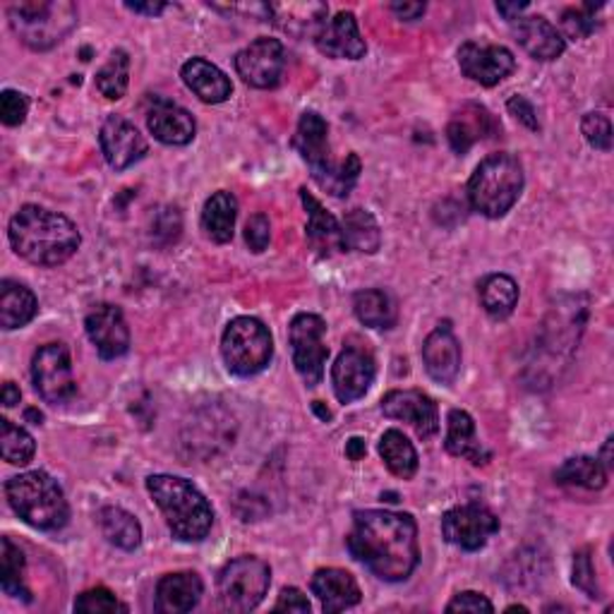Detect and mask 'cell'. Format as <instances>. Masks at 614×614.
Masks as SVG:
<instances>
[{
	"mask_svg": "<svg viewBox=\"0 0 614 614\" xmlns=\"http://www.w3.org/2000/svg\"><path fill=\"white\" fill-rule=\"evenodd\" d=\"M612 444H614V440L612 437H607V442H605V446H603V452H600V464H603L607 470H612L614 468V461H612Z\"/></svg>",
	"mask_w": 614,
	"mask_h": 614,
	"instance_id": "obj_56",
	"label": "cell"
},
{
	"mask_svg": "<svg viewBox=\"0 0 614 614\" xmlns=\"http://www.w3.org/2000/svg\"><path fill=\"white\" fill-rule=\"evenodd\" d=\"M300 200L307 212V226H305L307 242H310L322 258H331L337 250H345L341 226L334 219V214H329L322 204H319V200L312 197L305 187L300 190Z\"/></svg>",
	"mask_w": 614,
	"mask_h": 614,
	"instance_id": "obj_26",
	"label": "cell"
},
{
	"mask_svg": "<svg viewBox=\"0 0 614 614\" xmlns=\"http://www.w3.org/2000/svg\"><path fill=\"white\" fill-rule=\"evenodd\" d=\"M581 133L585 143L593 149L610 151L612 149V123L603 113H585L581 121Z\"/></svg>",
	"mask_w": 614,
	"mask_h": 614,
	"instance_id": "obj_44",
	"label": "cell"
},
{
	"mask_svg": "<svg viewBox=\"0 0 614 614\" xmlns=\"http://www.w3.org/2000/svg\"><path fill=\"white\" fill-rule=\"evenodd\" d=\"M204 593V583L195 571L166 573L157 583V612L161 614H185L195 610Z\"/></svg>",
	"mask_w": 614,
	"mask_h": 614,
	"instance_id": "obj_25",
	"label": "cell"
},
{
	"mask_svg": "<svg viewBox=\"0 0 614 614\" xmlns=\"http://www.w3.org/2000/svg\"><path fill=\"white\" fill-rule=\"evenodd\" d=\"M499 130H502V125L492 118L488 109L468 104L454 115L450 125H446V139H450V145L456 154H466L473 145L480 143V139L488 135H497Z\"/></svg>",
	"mask_w": 614,
	"mask_h": 614,
	"instance_id": "obj_24",
	"label": "cell"
},
{
	"mask_svg": "<svg viewBox=\"0 0 614 614\" xmlns=\"http://www.w3.org/2000/svg\"><path fill=\"white\" fill-rule=\"evenodd\" d=\"M310 600L298 588H284L281 591L274 612H300V614H310Z\"/></svg>",
	"mask_w": 614,
	"mask_h": 614,
	"instance_id": "obj_49",
	"label": "cell"
},
{
	"mask_svg": "<svg viewBox=\"0 0 614 614\" xmlns=\"http://www.w3.org/2000/svg\"><path fill=\"white\" fill-rule=\"evenodd\" d=\"M375 357L363 349H343L331 367V384L341 403L363 399L375 382Z\"/></svg>",
	"mask_w": 614,
	"mask_h": 614,
	"instance_id": "obj_17",
	"label": "cell"
},
{
	"mask_svg": "<svg viewBox=\"0 0 614 614\" xmlns=\"http://www.w3.org/2000/svg\"><path fill=\"white\" fill-rule=\"evenodd\" d=\"M183 82L204 104H224V101L234 92L228 77L214 66V62L204 58H190L181 70Z\"/></svg>",
	"mask_w": 614,
	"mask_h": 614,
	"instance_id": "obj_27",
	"label": "cell"
},
{
	"mask_svg": "<svg viewBox=\"0 0 614 614\" xmlns=\"http://www.w3.org/2000/svg\"><path fill=\"white\" fill-rule=\"evenodd\" d=\"M523 10H528V3H497V12L509 22L519 20Z\"/></svg>",
	"mask_w": 614,
	"mask_h": 614,
	"instance_id": "obj_52",
	"label": "cell"
},
{
	"mask_svg": "<svg viewBox=\"0 0 614 614\" xmlns=\"http://www.w3.org/2000/svg\"><path fill=\"white\" fill-rule=\"evenodd\" d=\"M607 468L600 464V458L593 456H573L567 458L555 470L557 485H565V488H581L588 492L603 490L607 485Z\"/></svg>",
	"mask_w": 614,
	"mask_h": 614,
	"instance_id": "obj_31",
	"label": "cell"
},
{
	"mask_svg": "<svg viewBox=\"0 0 614 614\" xmlns=\"http://www.w3.org/2000/svg\"><path fill=\"white\" fill-rule=\"evenodd\" d=\"M77 5L70 0H24L8 8L12 32L32 50H48L77 27Z\"/></svg>",
	"mask_w": 614,
	"mask_h": 614,
	"instance_id": "obj_7",
	"label": "cell"
},
{
	"mask_svg": "<svg viewBox=\"0 0 614 614\" xmlns=\"http://www.w3.org/2000/svg\"><path fill=\"white\" fill-rule=\"evenodd\" d=\"M221 355L228 373L238 377L258 375L274 355L272 334H269V329L260 319L236 317L224 331Z\"/></svg>",
	"mask_w": 614,
	"mask_h": 614,
	"instance_id": "obj_8",
	"label": "cell"
},
{
	"mask_svg": "<svg viewBox=\"0 0 614 614\" xmlns=\"http://www.w3.org/2000/svg\"><path fill=\"white\" fill-rule=\"evenodd\" d=\"M127 10H133V12H139V15H161V12L166 10V3H125Z\"/></svg>",
	"mask_w": 614,
	"mask_h": 614,
	"instance_id": "obj_54",
	"label": "cell"
},
{
	"mask_svg": "<svg viewBox=\"0 0 614 614\" xmlns=\"http://www.w3.org/2000/svg\"><path fill=\"white\" fill-rule=\"evenodd\" d=\"M353 310H355V317L361 319L365 327H373V329H389L396 322L394 300L389 293H384L379 288L355 293Z\"/></svg>",
	"mask_w": 614,
	"mask_h": 614,
	"instance_id": "obj_36",
	"label": "cell"
},
{
	"mask_svg": "<svg viewBox=\"0 0 614 614\" xmlns=\"http://www.w3.org/2000/svg\"><path fill=\"white\" fill-rule=\"evenodd\" d=\"M286 54L278 38L260 36L236 56V70L242 82L254 89H272L284 75Z\"/></svg>",
	"mask_w": 614,
	"mask_h": 614,
	"instance_id": "obj_13",
	"label": "cell"
},
{
	"mask_svg": "<svg viewBox=\"0 0 614 614\" xmlns=\"http://www.w3.org/2000/svg\"><path fill=\"white\" fill-rule=\"evenodd\" d=\"M499 531V519L494 511L482 504H461L442 516V535L466 553H476L488 545L490 537Z\"/></svg>",
	"mask_w": 614,
	"mask_h": 614,
	"instance_id": "obj_12",
	"label": "cell"
},
{
	"mask_svg": "<svg viewBox=\"0 0 614 614\" xmlns=\"http://www.w3.org/2000/svg\"><path fill=\"white\" fill-rule=\"evenodd\" d=\"M480 303L492 319H507L519 303V284L507 274H490L480 284Z\"/></svg>",
	"mask_w": 614,
	"mask_h": 614,
	"instance_id": "obj_35",
	"label": "cell"
},
{
	"mask_svg": "<svg viewBox=\"0 0 614 614\" xmlns=\"http://www.w3.org/2000/svg\"><path fill=\"white\" fill-rule=\"evenodd\" d=\"M523 166L511 154H490L478 163L468 181L470 207L488 219H502L523 192Z\"/></svg>",
	"mask_w": 614,
	"mask_h": 614,
	"instance_id": "obj_6",
	"label": "cell"
},
{
	"mask_svg": "<svg viewBox=\"0 0 614 614\" xmlns=\"http://www.w3.org/2000/svg\"><path fill=\"white\" fill-rule=\"evenodd\" d=\"M391 12L399 20L413 22L425 15V3H391Z\"/></svg>",
	"mask_w": 614,
	"mask_h": 614,
	"instance_id": "obj_51",
	"label": "cell"
},
{
	"mask_svg": "<svg viewBox=\"0 0 614 614\" xmlns=\"http://www.w3.org/2000/svg\"><path fill=\"white\" fill-rule=\"evenodd\" d=\"M312 593L327 614H337L351 610L361 603V585L353 579V573L343 569H319L312 576Z\"/></svg>",
	"mask_w": 614,
	"mask_h": 614,
	"instance_id": "obj_23",
	"label": "cell"
},
{
	"mask_svg": "<svg viewBox=\"0 0 614 614\" xmlns=\"http://www.w3.org/2000/svg\"><path fill=\"white\" fill-rule=\"evenodd\" d=\"M507 612H528V607H523V605H511V607H507Z\"/></svg>",
	"mask_w": 614,
	"mask_h": 614,
	"instance_id": "obj_59",
	"label": "cell"
},
{
	"mask_svg": "<svg viewBox=\"0 0 614 614\" xmlns=\"http://www.w3.org/2000/svg\"><path fill=\"white\" fill-rule=\"evenodd\" d=\"M365 454H367V444H365V440H361V437H351L349 442H345V456H349L351 461H361Z\"/></svg>",
	"mask_w": 614,
	"mask_h": 614,
	"instance_id": "obj_53",
	"label": "cell"
},
{
	"mask_svg": "<svg viewBox=\"0 0 614 614\" xmlns=\"http://www.w3.org/2000/svg\"><path fill=\"white\" fill-rule=\"evenodd\" d=\"M27 420H34V425H42V420H44V416L36 411V408H30L27 411Z\"/></svg>",
	"mask_w": 614,
	"mask_h": 614,
	"instance_id": "obj_57",
	"label": "cell"
},
{
	"mask_svg": "<svg viewBox=\"0 0 614 614\" xmlns=\"http://www.w3.org/2000/svg\"><path fill=\"white\" fill-rule=\"evenodd\" d=\"M10 246L22 260L36 266H58L80 248V230L58 212L24 204L8 226Z\"/></svg>",
	"mask_w": 614,
	"mask_h": 614,
	"instance_id": "obj_2",
	"label": "cell"
},
{
	"mask_svg": "<svg viewBox=\"0 0 614 614\" xmlns=\"http://www.w3.org/2000/svg\"><path fill=\"white\" fill-rule=\"evenodd\" d=\"M36 312L38 303L27 286L10 278L0 284V325L3 329L10 331L30 325Z\"/></svg>",
	"mask_w": 614,
	"mask_h": 614,
	"instance_id": "obj_29",
	"label": "cell"
},
{
	"mask_svg": "<svg viewBox=\"0 0 614 614\" xmlns=\"http://www.w3.org/2000/svg\"><path fill=\"white\" fill-rule=\"evenodd\" d=\"M272 583V569L260 557H238L219 573V603L226 612H250L258 607Z\"/></svg>",
	"mask_w": 614,
	"mask_h": 614,
	"instance_id": "obj_9",
	"label": "cell"
},
{
	"mask_svg": "<svg viewBox=\"0 0 614 614\" xmlns=\"http://www.w3.org/2000/svg\"><path fill=\"white\" fill-rule=\"evenodd\" d=\"M0 454L12 466H27L36 454L34 437L22 425L3 418L0 420Z\"/></svg>",
	"mask_w": 614,
	"mask_h": 614,
	"instance_id": "obj_39",
	"label": "cell"
},
{
	"mask_svg": "<svg viewBox=\"0 0 614 614\" xmlns=\"http://www.w3.org/2000/svg\"><path fill=\"white\" fill-rule=\"evenodd\" d=\"M315 44L325 56L345 60H361L367 50L353 12H339L334 20H327L315 34Z\"/></svg>",
	"mask_w": 614,
	"mask_h": 614,
	"instance_id": "obj_20",
	"label": "cell"
},
{
	"mask_svg": "<svg viewBox=\"0 0 614 614\" xmlns=\"http://www.w3.org/2000/svg\"><path fill=\"white\" fill-rule=\"evenodd\" d=\"M422 363L440 384H452L461 373V343L450 325H440L422 343Z\"/></svg>",
	"mask_w": 614,
	"mask_h": 614,
	"instance_id": "obj_21",
	"label": "cell"
},
{
	"mask_svg": "<svg viewBox=\"0 0 614 614\" xmlns=\"http://www.w3.org/2000/svg\"><path fill=\"white\" fill-rule=\"evenodd\" d=\"M147 490L178 541L200 543L209 535L214 523L212 504L190 480L159 473L147 478Z\"/></svg>",
	"mask_w": 614,
	"mask_h": 614,
	"instance_id": "obj_4",
	"label": "cell"
},
{
	"mask_svg": "<svg viewBox=\"0 0 614 614\" xmlns=\"http://www.w3.org/2000/svg\"><path fill=\"white\" fill-rule=\"evenodd\" d=\"M34 389L46 403H68L77 394L72 361L66 343H46L32 357Z\"/></svg>",
	"mask_w": 614,
	"mask_h": 614,
	"instance_id": "obj_11",
	"label": "cell"
},
{
	"mask_svg": "<svg viewBox=\"0 0 614 614\" xmlns=\"http://www.w3.org/2000/svg\"><path fill=\"white\" fill-rule=\"evenodd\" d=\"M458 68L468 80L482 87H494L514 72L516 58L504 46L466 42L458 48Z\"/></svg>",
	"mask_w": 614,
	"mask_h": 614,
	"instance_id": "obj_14",
	"label": "cell"
},
{
	"mask_svg": "<svg viewBox=\"0 0 614 614\" xmlns=\"http://www.w3.org/2000/svg\"><path fill=\"white\" fill-rule=\"evenodd\" d=\"M511 34L535 60H557L567 50L565 36L545 18H519L511 22Z\"/></svg>",
	"mask_w": 614,
	"mask_h": 614,
	"instance_id": "obj_22",
	"label": "cell"
},
{
	"mask_svg": "<svg viewBox=\"0 0 614 614\" xmlns=\"http://www.w3.org/2000/svg\"><path fill=\"white\" fill-rule=\"evenodd\" d=\"M343 248H351L355 252L375 254L382 246V230L377 219L365 209H351L343 216L341 224Z\"/></svg>",
	"mask_w": 614,
	"mask_h": 614,
	"instance_id": "obj_33",
	"label": "cell"
},
{
	"mask_svg": "<svg viewBox=\"0 0 614 614\" xmlns=\"http://www.w3.org/2000/svg\"><path fill=\"white\" fill-rule=\"evenodd\" d=\"M12 511L38 531H58L68 523L70 509L60 485L44 470H30L5 482Z\"/></svg>",
	"mask_w": 614,
	"mask_h": 614,
	"instance_id": "obj_5",
	"label": "cell"
},
{
	"mask_svg": "<svg viewBox=\"0 0 614 614\" xmlns=\"http://www.w3.org/2000/svg\"><path fill=\"white\" fill-rule=\"evenodd\" d=\"M27 113H30V99L22 92L5 89V92L0 94V121H3L8 127L22 125L27 121Z\"/></svg>",
	"mask_w": 614,
	"mask_h": 614,
	"instance_id": "obj_45",
	"label": "cell"
},
{
	"mask_svg": "<svg viewBox=\"0 0 614 614\" xmlns=\"http://www.w3.org/2000/svg\"><path fill=\"white\" fill-rule=\"evenodd\" d=\"M293 147L298 149L303 161L310 166L315 183L327 190L329 195L345 197L361 178V159L349 154L343 161L331 159L329 149V125L322 115L305 111L298 121V130L293 135Z\"/></svg>",
	"mask_w": 614,
	"mask_h": 614,
	"instance_id": "obj_3",
	"label": "cell"
},
{
	"mask_svg": "<svg viewBox=\"0 0 614 614\" xmlns=\"http://www.w3.org/2000/svg\"><path fill=\"white\" fill-rule=\"evenodd\" d=\"M598 8H603V3L600 5H593V3H585L581 8H569L565 15H561V30H565V34L569 38H585V36H591L595 32V10Z\"/></svg>",
	"mask_w": 614,
	"mask_h": 614,
	"instance_id": "obj_42",
	"label": "cell"
},
{
	"mask_svg": "<svg viewBox=\"0 0 614 614\" xmlns=\"http://www.w3.org/2000/svg\"><path fill=\"white\" fill-rule=\"evenodd\" d=\"M99 145L101 151H104V159L115 171L130 169V166L143 159L149 149L143 133H139L130 121L121 118V115H111V118H106V123L101 125Z\"/></svg>",
	"mask_w": 614,
	"mask_h": 614,
	"instance_id": "obj_18",
	"label": "cell"
},
{
	"mask_svg": "<svg viewBox=\"0 0 614 614\" xmlns=\"http://www.w3.org/2000/svg\"><path fill=\"white\" fill-rule=\"evenodd\" d=\"M446 612H494V605L482 593L464 591L454 595L452 603L446 605Z\"/></svg>",
	"mask_w": 614,
	"mask_h": 614,
	"instance_id": "obj_47",
	"label": "cell"
},
{
	"mask_svg": "<svg viewBox=\"0 0 614 614\" xmlns=\"http://www.w3.org/2000/svg\"><path fill=\"white\" fill-rule=\"evenodd\" d=\"M99 526L106 541L121 549H137L143 543V526L139 521L121 507H104L99 511Z\"/></svg>",
	"mask_w": 614,
	"mask_h": 614,
	"instance_id": "obj_32",
	"label": "cell"
},
{
	"mask_svg": "<svg viewBox=\"0 0 614 614\" xmlns=\"http://www.w3.org/2000/svg\"><path fill=\"white\" fill-rule=\"evenodd\" d=\"M149 133L163 145L185 147L195 139L197 125L190 111L173 104L169 99H154L151 109L147 111Z\"/></svg>",
	"mask_w": 614,
	"mask_h": 614,
	"instance_id": "obj_19",
	"label": "cell"
},
{
	"mask_svg": "<svg viewBox=\"0 0 614 614\" xmlns=\"http://www.w3.org/2000/svg\"><path fill=\"white\" fill-rule=\"evenodd\" d=\"M315 411L319 413V418H322V420H329V418H331L329 408H322V406H319V401H315Z\"/></svg>",
	"mask_w": 614,
	"mask_h": 614,
	"instance_id": "obj_58",
	"label": "cell"
},
{
	"mask_svg": "<svg viewBox=\"0 0 614 614\" xmlns=\"http://www.w3.org/2000/svg\"><path fill=\"white\" fill-rule=\"evenodd\" d=\"M573 585L583 591L591 600L600 598V585H598V576H595V565H593V555L591 549L583 547L576 553L573 557Z\"/></svg>",
	"mask_w": 614,
	"mask_h": 614,
	"instance_id": "obj_43",
	"label": "cell"
},
{
	"mask_svg": "<svg viewBox=\"0 0 614 614\" xmlns=\"http://www.w3.org/2000/svg\"><path fill=\"white\" fill-rule=\"evenodd\" d=\"M269 15L276 20V24L284 32H296V22L303 24V32H310L312 38L319 27L327 22V5L322 3H300V5H266Z\"/></svg>",
	"mask_w": 614,
	"mask_h": 614,
	"instance_id": "obj_37",
	"label": "cell"
},
{
	"mask_svg": "<svg viewBox=\"0 0 614 614\" xmlns=\"http://www.w3.org/2000/svg\"><path fill=\"white\" fill-rule=\"evenodd\" d=\"M84 329L89 341L94 343V349L104 361H115L130 349V329L125 325V317L121 307L101 303L89 310L84 319Z\"/></svg>",
	"mask_w": 614,
	"mask_h": 614,
	"instance_id": "obj_16",
	"label": "cell"
},
{
	"mask_svg": "<svg viewBox=\"0 0 614 614\" xmlns=\"http://www.w3.org/2000/svg\"><path fill=\"white\" fill-rule=\"evenodd\" d=\"M327 337V322L319 315L303 312L293 317L288 329L293 365H296L298 375L307 387H317L325 377V365L329 357V349L325 343Z\"/></svg>",
	"mask_w": 614,
	"mask_h": 614,
	"instance_id": "obj_10",
	"label": "cell"
},
{
	"mask_svg": "<svg viewBox=\"0 0 614 614\" xmlns=\"http://www.w3.org/2000/svg\"><path fill=\"white\" fill-rule=\"evenodd\" d=\"M127 82H130V56L118 48L113 50L106 66L96 72V89L109 101H118L127 92Z\"/></svg>",
	"mask_w": 614,
	"mask_h": 614,
	"instance_id": "obj_40",
	"label": "cell"
},
{
	"mask_svg": "<svg viewBox=\"0 0 614 614\" xmlns=\"http://www.w3.org/2000/svg\"><path fill=\"white\" fill-rule=\"evenodd\" d=\"M345 543L361 565L389 583L406 581L420 561L416 519L399 511H355Z\"/></svg>",
	"mask_w": 614,
	"mask_h": 614,
	"instance_id": "obj_1",
	"label": "cell"
},
{
	"mask_svg": "<svg viewBox=\"0 0 614 614\" xmlns=\"http://www.w3.org/2000/svg\"><path fill=\"white\" fill-rule=\"evenodd\" d=\"M20 399H22V391L15 387V382H5L3 384V406L5 408L18 406Z\"/></svg>",
	"mask_w": 614,
	"mask_h": 614,
	"instance_id": "obj_55",
	"label": "cell"
},
{
	"mask_svg": "<svg viewBox=\"0 0 614 614\" xmlns=\"http://www.w3.org/2000/svg\"><path fill=\"white\" fill-rule=\"evenodd\" d=\"M169 234V240H175L181 234V214L178 209H163L157 214V221H154V236Z\"/></svg>",
	"mask_w": 614,
	"mask_h": 614,
	"instance_id": "obj_50",
	"label": "cell"
},
{
	"mask_svg": "<svg viewBox=\"0 0 614 614\" xmlns=\"http://www.w3.org/2000/svg\"><path fill=\"white\" fill-rule=\"evenodd\" d=\"M236 219H238V202L230 192L226 190L214 192V195L204 202L202 228L204 234H207V238L219 242V246L234 238Z\"/></svg>",
	"mask_w": 614,
	"mask_h": 614,
	"instance_id": "obj_30",
	"label": "cell"
},
{
	"mask_svg": "<svg viewBox=\"0 0 614 614\" xmlns=\"http://www.w3.org/2000/svg\"><path fill=\"white\" fill-rule=\"evenodd\" d=\"M382 411L387 418L408 422L420 440H430L440 432V411L428 394L418 389H396L382 399Z\"/></svg>",
	"mask_w": 614,
	"mask_h": 614,
	"instance_id": "obj_15",
	"label": "cell"
},
{
	"mask_svg": "<svg viewBox=\"0 0 614 614\" xmlns=\"http://www.w3.org/2000/svg\"><path fill=\"white\" fill-rule=\"evenodd\" d=\"M272 240V224L266 214H252L246 224V242L252 252H264Z\"/></svg>",
	"mask_w": 614,
	"mask_h": 614,
	"instance_id": "obj_46",
	"label": "cell"
},
{
	"mask_svg": "<svg viewBox=\"0 0 614 614\" xmlns=\"http://www.w3.org/2000/svg\"><path fill=\"white\" fill-rule=\"evenodd\" d=\"M0 585H3L5 595L22 598L27 603L32 600L30 588L24 585V555L10 537L0 541Z\"/></svg>",
	"mask_w": 614,
	"mask_h": 614,
	"instance_id": "obj_38",
	"label": "cell"
},
{
	"mask_svg": "<svg viewBox=\"0 0 614 614\" xmlns=\"http://www.w3.org/2000/svg\"><path fill=\"white\" fill-rule=\"evenodd\" d=\"M444 446L452 456L466 458L473 466H488L492 458V454L485 450L478 440L476 422H473V418L466 411H461V408H454L450 418H446Z\"/></svg>",
	"mask_w": 614,
	"mask_h": 614,
	"instance_id": "obj_28",
	"label": "cell"
},
{
	"mask_svg": "<svg viewBox=\"0 0 614 614\" xmlns=\"http://www.w3.org/2000/svg\"><path fill=\"white\" fill-rule=\"evenodd\" d=\"M507 109H509V113L514 115L519 123L526 125L528 130H533V133L541 130V121H537V113H535L533 104H531L526 96H511L507 101Z\"/></svg>",
	"mask_w": 614,
	"mask_h": 614,
	"instance_id": "obj_48",
	"label": "cell"
},
{
	"mask_svg": "<svg viewBox=\"0 0 614 614\" xmlns=\"http://www.w3.org/2000/svg\"><path fill=\"white\" fill-rule=\"evenodd\" d=\"M379 456L396 478L411 480L418 473V452L399 430H387L379 440Z\"/></svg>",
	"mask_w": 614,
	"mask_h": 614,
	"instance_id": "obj_34",
	"label": "cell"
},
{
	"mask_svg": "<svg viewBox=\"0 0 614 614\" xmlns=\"http://www.w3.org/2000/svg\"><path fill=\"white\" fill-rule=\"evenodd\" d=\"M125 603H121L109 588H92L84 591L80 598L75 600V612H87V614H115V612H127Z\"/></svg>",
	"mask_w": 614,
	"mask_h": 614,
	"instance_id": "obj_41",
	"label": "cell"
}]
</instances>
